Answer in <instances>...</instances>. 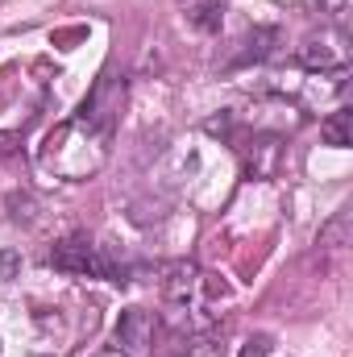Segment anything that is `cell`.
<instances>
[{
    "label": "cell",
    "instance_id": "6da1fadb",
    "mask_svg": "<svg viewBox=\"0 0 353 357\" xmlns=\"http://www.w3.org/2000/svg\"><path fill=\"white\" fill-rule=\"evenodd\" d=\"M50 266L63 270V274H80V278H112L121 282V270L104 258L100 245H91L88 237H63L54 250H50Z\"/></svg>",
    "mask_w": 353,
    "mask_h": 357
},
{
    "label": "cell",
    "instance_id": "52a82bcc",
    "mask_svg": "<svg viewBox=\"0 0 353 357\" xmlns=\"http://www.w3.org/2000/svg\"><path fill=\"white\" fill-rule=\"evenodd\" d=\"M270 354V337H254V341H246V349L241 357H266Z\"/></svg>",
    "mask_w": 353,
    "mask_h": 357
},
{
    "label": "cell",
    "instance_id": "7a4b0ae2",
    "mask_svg": "<svg viewBox=\"0 0 353 357\" xmlns=\"http://www.w3.org/2000/svg\"><path fill=\"white\" fill-rule=\"evenodd\" d=\"M150 337H154V320L142 307H125L112 337L104 341V349H96L91 357H146Z\"/></svg>",
    "mask_w": 353,
    "mask_h": 357
},
{
    "label": "cell",
    "instance_id": "277c9868",
    "mask_svg": "<svg viewBox=\"0 0 353 357\" xmlns=\"http://www.w3.org/2000/svg\"><path fill=\"white\" fill-rule=\"evenodd\" d=\"M320 133H324V142H329V146H337V150H350V146H353V112H350V108L333 112V116L320 125Z\"/></svg>",
    "mask_w": 353,
    "mask_h": 357
},
{
    "label": "cell",
    "instance_id": "ba28073f",
    "mask_svg": "<svg viewBox=\"0 0 353 357\" xmlns=\"http://www.w3.org/2000/svg\"><path fill=\"white\" fill-rule=\"evenodd\" d=\"M4 154H13V137H8V133H0V158H4Z\"/></svg>",
    "mask_w": 353,
    "mask_h": 357
},
{
    "label": "cell",
    "instance_id": "5b68a950",
    "mask_svg": "<svg viewBox=\"0 0 353 357\" xmlns=\"http://www.w3.org/2000/svg\"><path fill=\"white\" fill-rule=\"evenodd\" d=\"M308 4H312V8H316L320 17H341L350 0H308Z\"/></svg>",
    "mask_w": 353,
    "mask_h": 357
},
{
    "label": "cell",
    "instance_id": "3957f363",
    "mask_svg": "<svg viewBox=\"0 0 353 357\" xmlns=\"http://www.w3.org/2000/svg\"><path fill=\"white\" fill-rule=\"evenodd\" d=\"M308 71H329V67H345V46L337 33H320V38H308L295 54Z\"/></svg>",
    "mask_w": 353,
    "mask_h": 357
},
{
    "label": "cell",
    "instance_id": "8992f818",
    "mask_svg": "<svg viewBox=\"0 0 353 357\" xmlns=\"http://www.w3.org/2000/svg\"><path fill=\"white\" fill-rule=\"evenodd\" d=\"M17 266H21V258H17L13 250H0V282H8V278L17 274Z\"/></svg>",
    "mask_w": 353,
    "mask_h": 357
}]
</instances>
